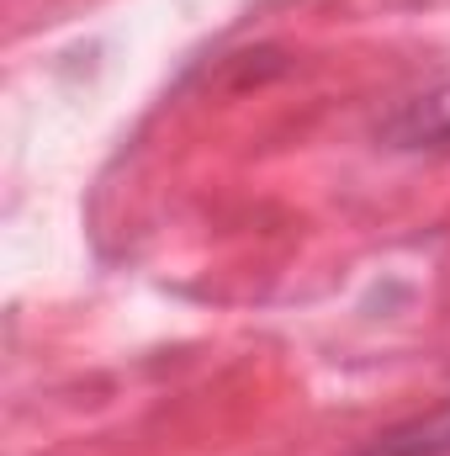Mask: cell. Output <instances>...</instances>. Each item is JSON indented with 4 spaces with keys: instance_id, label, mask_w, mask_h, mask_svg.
Segmentation results:
<instances>
[{
    "instance_id": "1",
    "label": "cell",
    "mask_w": 450,
    "mask_h": 456,
    "mask_svg": "<svg viewBox=\"0 0 450 456\" xmlns=\"http://www.w3.org/2000/svg\"><path fill=\"white\" fill-rule=\"evenodd\" d=\"M387 143L392 149H440L450 143V86H435L414 102H403L387 117Z\"/></svg>"
},
{
    "instance_id": "2",
    "label": "cell",
    "mask_w": 450,
    "mask_h": 456,
    "mask_svg": "<svg viewBox=\"0 0 450 456\" xmlns=\"http://www.w3.org/2000/svg\"><path fill=\"white\" fill-rule=\"evenodd\" d=\"M360 456H450V398L440 409L392 425L387 436H376Z\"/></svg>"
}]
</instances>
